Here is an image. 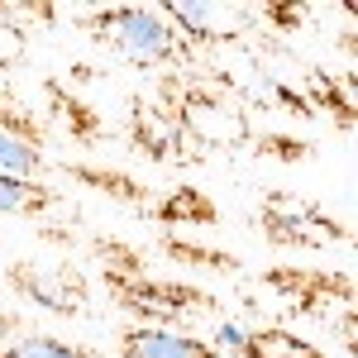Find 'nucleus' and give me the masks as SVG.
<instances>
[{
  "label": "nucleus",
  "instance_id": "f257e3e1",
  "mask_svg": "<svg viewBox=\"0 0 358 358\" xmlns=\"http://www.w3.org/2000/svg\"><path fill=\"white\" fill-rule=\"evenodd\" d=\"M153 106L177 120V129L196 148L210 153H244L253 143V115L215 86L206 72H158L153 82Z\"/></svg>",
  "mask_w": 358,
  "mask_h": 358
},
{
  "label": "nucleus",
  "instance_id": "f03ea898",
  "mask_svg": "<svg viewBox=\"0 0 358 358\" xmlns=\"http://www.w3.org/2000/svg\"><path fill=\"white\" fill-rule=\"evenodd\" d=\"M82 29H86V38L115 48L134 67H163V72H192L196 67L187 43L167 29V20L153 5H106V10H91V15H82Z\"/></svg>",
  "mask_w": 358,
  "mask_h": 358
},
{
  "label": "nucleus",
  "instance_id": "7ed1b4c3",
  "mask_svg": "<svg viewBox=\"0 0 358 358\" xmlns=\"http://www.w3.org/2000/svg\"><path fill=\"white\" fill-rule=\"evenodd\" d=\"M258 234L273 248H301V253L349 244V224L339 220V215H330L320 201L296 196V192H263L258 196Z\"/></svg>",
  "mask_w": 358,
  "mask_h": 358
},
{
  "label": "nucleus",
  "instance_id": "20e7f679",
  "mask_svg": "<svg viewBox=\"0 0 358 358\" xmlns=\"http://www.w3.org/2000/svg\"><path fill=\"white\" fill-rule=\"evenodd\" d=\"M110 296L120 310H129L138 325H172L177 320H192V315H220V301L201 287L187 282H167V277H129V282H110Z\"/></svg>",
  "mask_w": 358,
  "mask_h": 358
},
{
  "label": "nucleus",
  "instance_id": "39448f33",
  "mask_svg": "<svg viewBox=\"0 0 358 358\" xmlns=\"http://www.w3.org/2000/svg\"><path fill=\"white\" fill-rule=\"evenodd\" d=\"M263 287H273L277 296L292 301V315L310 320H330L334 310L354 306V277L334 273V268H306V263H273L258 273Z\"/></svg>",
  "mask_w": 358,
  "mask_h": 358
},
{
  "label": "nucleus",
  "instance_id": "423d86ee",
  "mask_svg": "<svg viewBox=\"0 0 358 358\" xmlns=\"http://www.w3.org/2000/svg\"><path fill=\"white\" fill-rule=\"evenodd\" d=\"M129 148H134L138 158L158 163V167H196V163H206V153H201L192 138L177 129V120L163 115L148 96H134V101H129Z\"/></svg>",
  "mask_w": 358,
  "mask_h": 358
},
{
  "label": "nucleus",
  "instance_id": "0eeeda50",
  "mask_svg": "<svg viewBox=\"0 0 358 358\" xmlns=\"http://www.w3.org/2000/svg\"><path fill=\"white\" fill-rule=\"evenodd\" d=\"M5 282L20 296H29L34 306L53 310V315H82L86 310V282L72 263H53V268H43V263H10Z\"/></svg>",
  "mask_w": 358,
  "mask_h": 358
},
{
  "label": "nucleus",
  "instance_id": "6e6552de",
  "mask_svg": "<svg viewBox=\"0 0 358 358\" xmlns=\"http://www.w3.org/2000/svg\"><path fill=\"white\" fill-rule=\"evenodd\" d=\"M120 358H220L210 339L172 325H124L120 330Z\"/></svg>",
  "mask_w": 358,
  "mask_h": 358
},
{
  "label": "nucleus",
  "instance_id": "1a4fd4ad",
  "mask_svg": "<svg viewBox=\"0 0 358 358\" xmlns=\"http://www.w3.org/2000/svg\"><path fill=\"white\" fill-rule=\"evenodd\" d=\"M148 220L158 224V229H167V234L182 229V224H192V229H210V224H224V210L201 192L196 182H177L172 192H163V196L148 201Z\"/></svg>",
  "mask_w": 358,
  "mask_h": 358
},
{
  "label": "nucleus",
  "instance_id": "9d476101",
  "mask_svg": "<svg viewBox=\"0 0 358 358\" xmlns=\"http://www.w3.org/2000/svg\"><path fill=\"white\" fill-rule=\"evenodd\" d=\"M43 96H48V115L62 124V134L72 138V143L96 148V143H106V138H110V129H106L101 110H96L91 101H82L72 86H62L57 77H48V82H43Z\"/></svg>",
  "mask_w": 358,
  "mask_h": 358
},
{
  "label": "nucleus",
  "instance_id": "9b49d317",
  "mask_svg": "<svg viewBox=\"0 0 358 358\" xmlns=\"http://www.w3.org/2000/svg\"><path fill=\"white\" fill-rule=\"evenodd\" d=\"M301 96L315 115H330L334 129L349 138L354 134V72H330V67H306Z\"/></svg>",
  "mask_w": 358,
  "mask_h": 358
},
{
  "label": "nucleus",
  "instance_id": "f8f14e48",
  "mask_svg": "<svg viewBox=\"0 0 358 358\" xmlns=\"http://www.w3.org/2000/svg\"><path fill=\"white\" fill-rule=\"evenodd\" d=\"M72 182H82V187H91V192L110 196V201H120V206H148L153 201V187L148 182H138V177H129L124 167H101V163H67L62 167Z\"/></svg>",
  "mask_w": 358,
  "mask_h": 358
},
{
  "label": "nucleus",
  "instance_id": "ddd939ff",
  "mask_svg": "<svg viewBox=\"0 0 358 358\" xmlns=\"http://www.w3.org/2000/svg\"><path fill=\"white\" fill-rule=\"evenodd\" d=\"M57 201H62V192L48 187V182L0 172V215H43V210H53Z\"/></svg>",
  "mask_w": 358,
  "mask_h": 358
},
{
  "label": "nucleus",
  "instance_id": "4468645a",
  "mask_svg": "<svg viewBox=\"0 0 358 358\" xmlns=\"http://www.w3.org/2000/svg\"><path fill=\"white\" fill-rule=\"evenodd\" d=\"M158 248H163L172 263H187V268H206V273H220V277H239L244 263L229 253V248H206L196 239H182V234H158Z\"/></svg>",
  "mask_w": 358,
  "mask_h": 358
},
{
  "label": "nucleus",
  "instance_id": "2eb2a0df",
  "mask_svg": "<svg viewBox=\"0 0 358 358\" xmlns=\"http://www.w3.org/2000/svg\"><path fill=\"white\" fill-rule=\"evenodd\" d=\"M244 358H330L325 349H315L310 339L282 330V325H268V330H248Z\"/></svg>",
  "mask_w": 358,
  "mask_h": 358
},
{
  "label": "nucleus",
  "instance_id": "dca6fc26",
  "mask_svg": "<svg viewBox=\"0 0 358 358\" xmlns=\"http://www.w3.org/2000/svg\"><path fill=\"white\" fill-rule=\"evenodd\" d=\"M91 253L101 258V277H106V287H110V282H129V277H143V273H148L143 253H138L134 244H124V239H115V234L91 239Z\"/></svg>",
  "mask_w": 358,
  "mask_h": 358
},
{
  "label": "nucleus",
  "instance_id": "f3484780",
  "mask_svg": "<svg viewBox=\"0 0 358 358\" xmlns=\"http://www.w3.org/2000/svg\"><path fill=\"white\" fill-rule=\"evenodd\" d=\"M0 134L20 138V143H29V148L43 153V143H48V124L29 110V106H20L15 91H0Z\"/></svg>",
  "mask_w": 358,
  "mask_h": 358
},
{
  "label": "nucleus",
  "instance_id": "a211bd4d",
  "mask_svg": "<svg viewBox=\"0 0 358 358\" xmlns=\"http://www.w3.org/2000/svg\"><path fill=\"white\" fill-rule=\"evenodd\" d=\"M0 358H91V349L72 339H53V334H29V339H15L10 349H0Z\"/></svg>",
  "mask_w": 358,
  "mask_h": 358
},
{
  "label": "nucleus",
  "instance_id": "6ab92c4d",
  "mask_svg": "<svg viewBox=\"0 0 358 358\" xmlns=\"http://www.w3.org/2000/svg\"><path fill=\"white\" fill-rule=\"evenodd\" d=\"M258 158H273V163H310V143L306 138H292V134H253V143H248Z\"/></svg>",
  "mask_w": 358,
  "mask_h": 358
},
{
  "label": "nucleus",
  "instance_id": "aec40b11",
  "mask_svg": "<svg viewBox=\"0 0 358 358\" xmlns=\"http://www.w3.org/2000/svg\"><path fill=\"white\" fill-rule=\"evenodd\" d=\"M43 153L38 148H29V143H20V138L0 134V172H10V177H38L43 172Z\"/></svg>",
  "mask_w": 358,
  "mask_h": 358
},
{
  "label": "nucleus",
  "instance_id": "412c9836",
  "mask_svg": "<svg viewBox=\"0 0 358 358\" xmlns=\"http://www.w3.org/2000/svg\"><path fill=\"white\" fill-rule=\"evenodd\" d=\"M310 20V5H282V0H268L253 10V24H263L268 34H292Z\"/></svg>",
  "mask_w": 358,
  "mask_h": 358
},
{
  "label": "nucleus",
  "instance_id": "4be33fe9",
  "mask_svg": "<svg viewBox=\"0 0 358 358\" xmlns=\"http://www.w3.org/2000/svg\"><path fill=\"white\" fill-rule=\"evenodd\" d=\"M24 48H29L24 24L10 15V5H0V72H10V67L24 57Z\"/></svg>",
  "mask_w": 358,
  "mask_h": 358
},
{
  "label": "nucleus",
  "instance_id": "5701e85b",
  "mask_svg": "<svg viewBox=\"0 0 358 358\" xmlns=\"http://www.w3.org/2000/svg\"><path fill=\"white\" fill-rule=\"evenodd\" d=\"M244 344H248V330L239 320H220V325H215V339H210L215 354H244Z\"/></svg>",
  "mask_w": 358,
  "mask_h": 358
},
{
  "label": "nucleus",
  "instance_id": "b1692460",
  "mask_svg": "<svg viewBox=\"0 0 358 358\" xmlns=\"http://www.w3.org/2000/svg\"><path fill=\"white\" fill-rule=\"evenodd\" d=\"M72 82H96V72H91V62H77V67H72Z\"/></svg>",
  "mask_w": 358,
  "mask_h": 358
}]
</instances>
